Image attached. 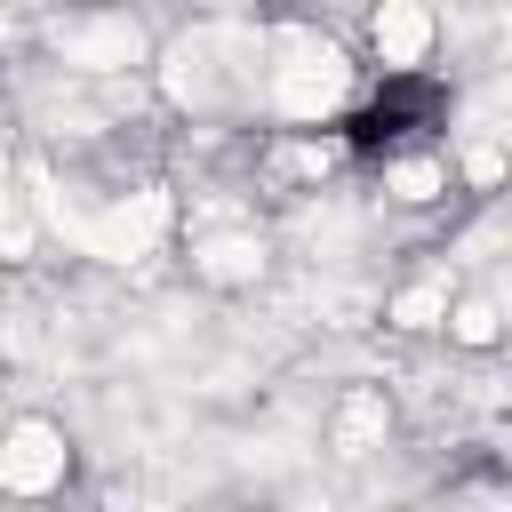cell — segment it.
<instances>
[{
  "instance_id": "6da1fadb",
  "label": "cell",
  "mask_w": 512,
  "mask_h": 512,
  "mask_svg": "<svg viewBox=\"0 0 512 512\" xmlns=\"http://www.w3.org/2000/svg\"><path fill=\"white\" fill-rule=\"evenodd\" d=\"M448 128V88L432 72H392L368 88V104L344 120V144L360 160H400V152H424L432 136Z\"/></svg>"
}]
</instances>
